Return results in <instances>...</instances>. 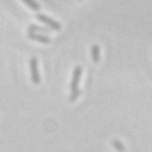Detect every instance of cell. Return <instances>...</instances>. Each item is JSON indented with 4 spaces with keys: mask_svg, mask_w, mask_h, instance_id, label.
Segmentation results:
<instances>
[{
    "mask_svg": "<svg viewBox=\"0 0 152 152\" xmlns=\"http://www.w3.org/2000/svg\"><path fill=\"white\" fill-rule=\"evenodd\" d=\"M82 74V69L81 66H76L74 69V74H72V80H71V84H70V89H71V94L69 100L70 101H75L77 99V96L80 95V90H78V82H80V77Z\"/></svg>",
    "mask_w": 152,
    "mask_h": 152,
    "instance_id": "6da1fadb",
    "label": "cell"
},
{
    "mask_svg": "<svg viewBox=\"0 0 152 152\" xmlns=\"http://www.w3.org/2000/svg\"><path fill=\"white\" fill-rule=\"evenodd\" d=\"M91 57H93V61L95 63H97L100 61V48L97 44H94L91 46Z\"/></svg>",
    "mask_w": 152,
    "mask_h": 152,
    "instance_id": "5b68a950",
    "label": "cell"
},
{
    "mask_svg": "<svg viewBox=\"0 0 152 152\" xmlns=\"http://www.w3.org/2000/svg\"><path fill=\"white\" fill-rule=\"evenodd\" d=\"M112 144H113V146H114V148H115L116 151H119V152H124V151H125V146H124L119 140H113Z\"/></svg>",
    "mask_w": 152,
    "mask_h": 152,
    "instance_id": "52a82bcc",
    "label": "cell"
},
{
    "mask_svg": "<svg viewBox=\"0 0 152 152\" xmlns=\"http://www.w3.org/2000/svg\"><path fill=\"white\" fill-rule=\"evenodd\" d=\"M28 37L33 40H38L40 43H49L50 42V38L49 37H44V36H39V34H36V33H32V32H28Z\"/></svg>",
    "mask_w": 152,
    "mask_h": 152,
    "instance_id": "277c9868",
    "label": "cell"
},
{
    "mask_svg": "<svg viewBox=\"0 0 152 152\" xmlns=\"http://www.w3.org/2000/svg\"><path fill=\"white\" fill-rule=\"evenodd\" d=\"M37 19L40 20L42 23L46 24L48 26H50V27H51L52 30H55V31H59V30H61V24H59V23L55 21L53 19H51V18L44 15V14H37Z\"/></svg>",
    "mask_w": 152,
    "mask_h": 152,
    "instance_id": "3957f363",
    "label": "cell"
},
{
    "mask_svg": "<svg viewBox=\"0 0 152 152\" xmlns=\"http://www.w3.org/2000/svg\"><path fill=\"white\" fill-rule=\"evenodd\" d=\"M30 71H31V80L34 84H38L40 82V76L38 72V64H37V59L34 57H32L30 59Z\"/></svg>",
    "mask_w": 152,
    "mask_h": 152,
    "instance_id": "7a4b0ae2",
    "label": "cell"
},
{
    "mask_svg": "<svg viewBox=\"0 0 152 152\" xmlns=\"http://www.w3.org/2000/svg\"><path fill=\"white\" fill-rule=\"evenodd\" d=\"M24 1V4H26L31 10H33V11H38L39 8H40V6H39V4L38 2H36L34 0H23Z\"/></svg>",
    "mask_w": 152,
    "mask_h": 152,
    "instance_id": "8992f818",
    "label": "cell"
}]
</instances>
